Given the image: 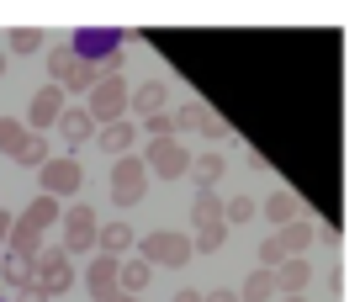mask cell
Listing matches in <instances>:
<instances>
[{
  "label": "cell",
  "instance_id": "12",
  "mask_svg": "<svg viewBox=\"0 0 360 302\" xmlns=\"http://www.w3.org/2000/svg\"><path fill=\"white\" fill-rule=\"evenodd\" d=\"M259 213H265L276 228H286V223H297V218H302V201H297L292 191H270V196L259 201Z\"/></svg>",
  "mask_w": 360,
  "mask_h": 302
},
{
  "label": "cell",
  "instance_id": "15",
  "mask_svg": "<svg viewBox=\"0 0 360 302\" xmlns=\"http://www.w3.org/2000/svg\"><path fill=\"white\" fill-rule=\"evenodd\" d=\"M276 239H281V249H286V255H307V244L318 239V228L307 223V218H297V223L276 228Z\"/></svg>",
  "mask_w": 360,
  "mask_h": 302
},
{
  "label": "cell",
  "instance_id": "35",
  "mask_svg": "<svg viewBox=\"0 0 360 302\" xmlns=\"http://www.w3.org/2000/svg\"><path fill=\"white\" fill-rule=\"evenodd\" d=\"M202 302H238V297H233V291H228V287H223V291H207V297H202Z\"/></svg>",
  "mask_w": 360,
  "mask_h": 302
},
{
  "label": "cell",
  "instance_id": "21",
  "mask_svg": "<svg viewBox=\"0 0 360 302\" xmlns=\"http://www.w3.org/2000/svg\"><path fill=\"white\" fill-rule=\"evenodd\" d=\"M11 159H16L22 170H43V165H48V138H43V133H27L22 149H16Z\"/></svg>",
  "mask_w": 360,
  "mask_h": 302
},
{
  "label": "cell",
  "instance_id": "4",
  "mask_svg": "<svg viewBox=\"0 0 360 302\" xmlns=\"http://www.w3.org/2000/svg\"><path fill=\"white\" fill-rule=\"evenodd\" d=\"M138 260H148V265H169V270L186 265V260H191V234H169V228H165V234H148Z\"/></svg>",
  "mask_w": 360,
  "mask_h": 302
},
{
  "label": "cell",
  "instance_id": "27",
  "mask_svg": "<svg viewBox=\"0 0 360 302\" xmlns=\"http://www.w3.org/2000/svg\"><path fill=\"white\" fill-rule=\"evenodd\" d=\"M223 239H228V223H207V228H196L191 249H202V255H217V249H223Z\"/></svg>",
  "mask_w": 360,
  "mask_h": 302
},
{
  "label": "cell",
  "instance_id": "34",
  "mask_svg": "<svg viewBox=\"0 0 360 302\" xmlns=\"http://www.w3.org/2000/svg\"><path fill=\"white\" fill-rule=\"evenodd\" d=\"M22 302H48V291L37 287V281H27V287H22Z\"/></svg>",
  "mask_w": 360,
  "mask_h": 302
},
{
  "label": "cell",
  "instance_id": "39",
  "mask_svg": "<svg viewBox=\"0 0 360 302\" xmlns=\"http://www.w3.org/2000/svg\"><path fill=\"white\" fill-rule=\"evenodd\" d=\"M0 75H6V48H0Z\"/></svg>",
  "mask_w": 360,
  "mask_h": 302
},
{
  "label": "cell",
  "instance_id": "14",
  "mask_svg": "<svg viewBox=\"0 0 360 302\" xmlns=\"http://www.w3.org/2000/svg\"><path fill=\"white\" fill-rule=\"evenodd\" d=\"M133 144H138V127L127 122V117H117V122L101 127V149L106 154H133Z\"/></svg>",
  "mask_w": 360,
  "mask_h": 302
},
{
  "label": "cell",
  "instance_id": "25",
  "mask_svg": "<svg viewBox=\"0 0 360 302\" xmlns=\"http://www.w3.org/2000/svg\"><path fill=\"white\" fill-rule=\"evenodd\" d=\"M202 117H207L202 101H180L175 112H169V127H175V133H191V127H202Z\"/></svg>",
  "mask_w": 360,
  "mask_h": 302
},
{
  "label": "cell",
  "instance_id": "31",
  "mask_svg": "<svg viewBox=\"0 0 360 302\" xmlns=\"http://www.w3.org/2000/svg\"><path fill=\"white\" fill-rule=\"evenodd\" d=\"M281 260H286V249H281V239L270 234L265 244H259V265H265V270H276V265H281Z\"/></svg>",
  "mask_w": 360,
  "mask_h": 302
},
{
  "label": "cell",
  "instance_id": "1",
  "mask_svg": "<svg viewBox=\"0 0 360 302\" xmlns=\"http://www.w3.org/2000/svg\"><path fill=\"white\" fill-rule=\"evenodd\" d=\"M48 75H53V85L64 90V96H69V90L85 96V90L96 85V69H90L75 48H48Z\"/></svg>",
  "mask_w": 360,
  "mask_h": 302
},
{
  "label": "cell",
  "instance_id": "24",
  "mask_svg": "<svg viewBox=\"0 0 360 302\" xmlns=\"http://www.w3.org/2000/svg\"><path fill=\"white\" fill-rule=\"evenodd\" d=\"M22 223H27V228H37V234H43V228H53V223H58V201H53V196H37L32 207H27Z\"/></svg>",
  "mask_w": 360,
  "mask_h": 302
},
{
  "label": "cell",
  "instance_id": "28",
  "mask_svg": "<svg viewBox=\"0 0 360 302\" xmlns=\"http://www.w3.org/2000/svg\"><path fill=\"white\" fill-rule=\"evenodd\" d=\"M0 281H11V287H27V281H32V260L6 255V260H0Z\"/></svg>",
  "mask_w": 360,
  "mask_h": 302
},
{
  "label": "cell",
  "instance_id": "30",
  "mask_svg": "<svg viewBox=\"0 0 360 302\" xmlns=\"http://www.w3.org/2000/svg\"><path fill=\"white\" fill-rule=\"evenodd\" d=\"M22 138H27V127L16 122V117H0V154H16Z\"/></svg>",
  "mask_w": 360,
  "mask_h": 302
},
{
  "label": "cell",
  "instance_id": "17",
  "mask_svg": "<svg viewBox=\"0 0 360 302\" xmlns=\"http://www.w3.org/2000/svg\"><path fill=\"white\" fill-rule=\"evenodd\" d=\"M53 127H64V144H69V149L90 144V133H96V122H90V112H69V106H64V117H58Z\"/></svg>",
  "mask_w": 360,
  "mask_h": 302
},
{
  "label": "cell",
  "instance_id": "3",
  "mask_svg": "<svg viewBox=\"0 0 360 302\" xmlns=\"http://www.w3.org/2000/svg\"><path fill=\"white\" fill-rule=\"evenodd\" d=\"M90 96V122H117V117L127 112V85H122V75H106V80H96V85L85 90Z\"/></svg>",
  "mask_w": 360,
  "mask_h": 302
},
{
  "label": "cell",
  "instance_id": "33",
  "mask_svg": "<svg viewBox=\"0 0 360 302\" xmlns=\"http://www.w3.org/2000/svg\"><path fill=\"white\" fill-rule=\"evenodd\" d=\"M196 133H207V138H228V122H223V117H212V112H207Z\"/></svg>",
  "mask_w": 360,
  "mask_h": 302
},
{
  "label": "cell",
  "instance_id": "37",
  "mask_svg": "<svg viewBox=\"0 0 360 302\" xmlns=\"http://www.w3.org/2000/svg\"><path fill=\"white\" fill-rule=\"evenodd\" d=\"M175 302H202V291H191V287H186V291H175Z\"/></svg>",
  "mask_w": 360,
  "mask_h": 302
},
{
  "label": "cell",
  "instance_id": "36",
  "mask_svg": "<svg viewBox=\"0 0 360 302\" xmlns=\"http://www.w3.org/2000/svg\"><path fill=\"white\" fill-rule=\"evenodd\" d=\"M11 223H16L11 213H0V244H6V234H11Z\"/></svg>",
  "mask_w": 360,
  "mask_h": 302
},
{
  "label": "cell",
  "instance_id": "7",
  "mask_svg": "<svg viewBox=\"0 0 360 302\" xmlns=\"http://www.w3.org/2000/svg\"><path fill=\"white\" fill-rule=\"evenodd\" d=\"M79 180H85V170H79L75 154H58L43 165V196H75Z\"/></svg>",
  "mask_w": 360,
  "mask_h": 302
},
{
  "label": "cell",
  "instance_id": "29",
  "mask_svg": "<svg viewBox=\"0 0 360 302\" xmlns=\"http://www.w3.org/2000/svg\"><path fill=\"white\" fill-rule=\"evenodd\" d=\"M249 218H255V201H249V196H223V223L228 228L249 223Z\"/></svg>",
  "mask_w": 360,
  "mask_h": 302
},
{
  "label": "cell",
  "instance_id": "6",
  "mask_svg": "<svg viewBox=\"0 0 360 302\" xmlns=\"http://www.w3.org/2000/svg\"><path fill=\"white\" fill-rule=\"evenodd\" d=\"M186 165H191V154H186L180 138H154V144H148V165L143 170H154L159 180H180Z\"/></svg>",
  "mask_w": 360,
  "mask_h": 302
},
{
  "label": "cell",
  "instance_id": "5",
  "mask_svg": "<svg viewBox=\"0 0 360 302\" xmlns=\"http://www.w3.org/2000/svg\"><path fill=\"white\" fill-rule=\"evenodd\" d=\"M32 281L48 291V297L69 291V287H75V270H69V255H64V249H43V255L32 260Z\"/></svg>",
  "mask_w": 360,
  "mask_h": 302
},
{
  "label": "cell",
  "instance_id": "26",
  "mask_svg": "<svg viewBox=\"0 0 360 302\" xmlns=\"http://www.w3.org/2000/svg\"><path fill=\"white\" fill-rule=\"evenodd\" d=\"M6 48H11V54H37V48H43V32H37V27H11V32H6Z\"/></svg>",
  "mask_w": 360,
  "mask_h": 302
},
{
  "label": "cell",
  "instance_id": "13",
  "mask_svg": "<svg viewBox=\"0 0 360 302\" xmlns=\"http://www.w3.org/2000/svg\"><path fill=\"white\" fill-rule=\"evenodd\" d=\"M165 101H169V85H165V80H148V85H138L133 96H127V106H133L138 117H154Z\"/></svg>",
  "mask_w": 360,
  "mask_h": 302
},
{
  "label": "cell",
  "instance_id": "23",
  "mask_svg": "<svg viewBox=\"0 0 360 302\" xmlns=\"http://www.w3.org/2000/svg\"><path fill=\"white\" fill-rule=\"evenodd\" d=\"M191 223H196V228L223 223V196H217V191H202V196L191 201Z\"/></svg>",
  "mask_w": 360,
  "mask_h": 302
},
{
  "label": "cell",
  "instance_id": "9",
  "mask_svg": "<svg viewBox=\"0 0 360 302\" xmlns=\"http://www.w3.org/2000/svg\"><path fill=\"white\" fill-rule=\"evenodd\" d=\"M117 265H122V260H112V255H96V260H90L85 287H90V297H96V302H112L117 297Z\"/></svg>",
  "mask_w": 360,
  "mask_h": 302
},
{
  "label": "cell",
  "instance_id": "22",
  "mask_svg": "<svg viewBox=\"0 0 360 302\" xmlns=\"http://www.w3.org/2000/svg\"><path fill=\"white\" fill-rule=\"evenodd\" d=\"M11 255H22V260H37L43 255V234H37V228H27V223H11Z\"/></svg>",
  "mask_w": 360,
  "mask_h": 302
},
{
  "label": "cell",
  "instance_id": "38",
  "mask_svg": "<svg viewBox=\"0 0 360 302\" xmlns=\"http://www.w3.org/2000/svg\"><path fill=\"white\" fill-rule=\"evenodd\" d=\"M112 302H143V297H127V291H117V297Z\"/></svg>",
  "mask_w": 360,
  "mask_h": 302
},
{
  "label": "cell",
  "instance_id": "18",
  "mask_svg": "<svg viewBox=\"0 0 360 302\" xmlns=\"http://www.w3.org/2000/svg\"><path fill=\"white\" fill-rule=\"evenodd\" d=\"M96 244H106V255L117 260V255H127V249L138 244V234L127 223H106V228H96Z\"/></svg>",
  "mask_w": 360,
  "mask_h": 302
},
{
  "label": "cell",
  "instance_id": "10",
  "mask_svg": "<svg viewBox=\"0 0 360 302\" xmlns=\"http://www.w3.org/2000/svg\"><path fill=\"white\" fill-rule=\"evenodd\" d=\"M27 117H32V133L53 127L58 117H64V90H58V85H43V90L32 96V112H27Z\"/></svg>",
  "mask_w": 360,
  "mask_h": 302
},
{
  "label": "cell",
  "instance_id": "8",
  "mask_svg": "<svg viewBox=\"0 0 360 302\" xmlns=\"http://www.w3.org/2000/svg\"><path fill=\"white\" fill-rule=\"evenodd\" d=\"M96 228H101V218L90 213V207H69L64 213V255L96 249Z\"/></svg>",
  "mask_w": 360,
  "mask_h": 302
},
{
  "label": "cell",
  "instance_id": "32",
  "mask_svg": "<svg viewBox=\"0 0 360 302\" xmlns=\"http://www.w3.org/2000/svg\"><path fill=\"white\" fill-rule=\"evenodd\" d=\"M143 127H148V144H154V138H175V127H169V112L143 117Z\"/></svg>",
  "mask_w": 360,
  "mask_h": 302
},
{
  "label": "cell",
  "instance_id": "19",
  "mask_svg": "<svg viewBox=\"0 0 360 302\" xmlns=\"http://www.w3.org/2000/svg\"><path fill=\"white\" fill-rule=\"evenodd\" d=\"M186 170H191V175H196V186H202V191H212L217 180H223L228 159H223V154H196V159H191V165H186Z\"/></svg>",
  "mask_w": 360,
  "mask_h": 302
},
{
  "label": "cell",
  "instance_id": "40",
  "mask_svg": "<svg viewBox=\"0 0 360 302\" xmlns=\"http://www.w3.org/2000/svg\"><path fill=\"white\" fill-rule=\"evenodd\" d=\"M281 302H307V297H281Z\"/></svg>",
  "mask_w": 360,
  "mask_h": 302
},
{
  "label": "cell",
  "instance_id": "16",
  "mask_svg": "<svg viewBox=\"0 0 360 302\" xmlns=\"http://www.w3.org/2000/svg\"><path fill=\"white\" fill-rule=\"evenodd\" d=\"M233 297H238V302H270V297H276V276H270L265 265H259V270H249V276H244V287H238Z\"/></svg>",
  "mask_w": 360,
  "mask_h": 302
},
{
  "label": "cell",
  "instance_id": "20",
  "mask_svg": "<svg viewBox=\"0 0 360 302\" xmlns=\"http://www.w3.org/2000/svg\"><path fill=\"white\" fill-rule=\"evenodd\" d=\"M148 260H127V265H117V291H127V297H138V291L148 287Z\"/></svg>",
  "mask_w": 360,
  "mask_h": 302
},
{
  "label": "cell",
  "instance_id": "2",
  "mask_svg": "<svg viewBox=\"0 0 360 302\" xmlns=\"http://www.w3.org/2000/svg\"><path fill=\"white\" fill-rule=\"evenodd\" d=\"M148 196V170H143V159L138 154H122L112 165V201L117 207H138V201Z\"/></svg>",
  "mask_w": 360,
  "mask_h": 302
},
{
  "label": "cell",
  "instance_id": "11",
  "mask_svg": "<svg viewBox=\"0 0 360 302\" xmlns=\"http://www.w3.org/2000/svg\"><path fill=\"white\" fill-rule=\"evenodd\" d=\"M270 276H276V287H281L286 297H302V291H307V281H313V265H307L302 255H286L281 265L270 270Z\"/></svg>",
  "mask_w": 360,
  "mask_h": 302
}]
</instances>
